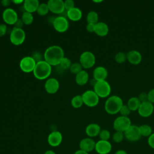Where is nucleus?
I'll use <instances>...</instances> for the list:
<instances>
[{"label":"nucleus","mask_w":154,"mask_h":154,"mask_svg":"<svg viewBox=\"0 0 154 154\" xmlns=\"http://www.w3.org/2000/svg\"><path fill=\"white\" fill-rule=\"evenodd\" d=\"M44 59L51 66H58L64 57V51L59 46H51L44 53Z\"/></svg>","instance_id":"1"},{"label":"nucleus","mask_w":154,"mask_h":154,"mask_svg":"<svg viewBox=\"0 0 154 154\" xmlns=\"http://www.w3.org/2000/svg\"><path fill=\"white\" fill-rule=\"evenodd\" d=\"M32 72L35 78L43 80L50 76L52 72V67L46 61L42 60L36 63Z\"/></svg>","instance_id":"2"},{"label":"nucleus","mask_w":154,"mask_h":154,"mask_svg":"<svg viewBox=\"0 0 154 154\" xmlns=\"http://www.w3.org/2000/svg\"><path fill=\"white\" fill-rule=\"evenodd\" d=\"M123 105L122 99L118 96H112L107 99L105 103V109L109 114L119 112Z\"/></svg>","instance_id":"3"},{"label":"nucleus","mask_w":154,"mask_h":154,"mask_svg":"<svg viewBox=\"0 0 154 154\" xmlns=\"http://www.w3.org/2000/svg\"><path fill=\"white\" fill-rule=\"evenodd\" d=\"M94 88V91L99 96V97H106L110 94L111 88L109 84L105 81H97Z\"/></svg>","instance_id":"4"},{"label":"nucleus","mask_w":154,"mask_h":154,"mask_svg":"<svg viewBox=\"0 0 154 154\" xmlns=\"http://www.w3.org/2000/svg\"><path fill=\"white\" fill-rule=\"evenodd\" d=\"M131 125V121L128 117L119 116L113 123V128L116 131L125 132Z\"/></svg>","instance_id":"5"},{"label":"nucleus","mask_w":154,"mask_h":154,"mask_svg":"<svg viewBox=\"0 0 154 154\" xmlns=\"http://www.w3.org/2000/svg\"><path fill=\"white\" fill-rule=\"evenodd\" d=\"M25 39V32L22 28L14 27L10 35V40L11 43L16 46L22 45Z\"/></svg>","instance_id":"6"},{"label":"nucleus","mask_w":154,"mask_h":154,"mask_svg":"<svg viewBox=\"0 0 154 154\" xmlns=\"http://www.w3.org/2000/svg\"><path fill=\"white\" fill-rule=\"evenodd\" d=\"M81 96L84 103L89 107H94L99 103V97L94 90H87Z\"/></svg>","instance_id":"7"},{"label":"nucleus","mask_w":154,"mask_h":154,"mask_svg":"<svg viewBox=\"0 0 154 154\" xmlns=\"http://www.w3.org/2000/svg\"><path fill=\"white\" fill-rule=\"evenodd\" d=\"M96 62L94 55L90 51H85L81 54L79 57V63L84 69L92 67Z\"/></svg>","instance_id":"8"},{"label":"nucleus","mask_w":154,"mask_h":154,"mask_svg":"<svg viewBox=\"0 0 154 154\" xmlns=\"http://www.w3.org/2000/svg\"><path fill=\"white\" fill-rule=\"evenodd\" d=\"M52 25L54 29L59 32H66L69 26L68 20L64 16H58L54 19Z\"/></svg>","instance_id":"9"},{"label":"nucleus","mask_w":154,"mask_h":154,"mask_svg":"<svg viewBox=\"0 0 154 154\" xmlns=\"http://www.w3.org/2000/svg\"><path fill=\"white\" fill-rule=\"evenodd\" d=\"M36 62L32 58V57H25L20 61L19 66L22 71L25 73H30L33 72Z\"/></svg>","instance_id":"10"},{"label":"nucleus","mask_w":154,"mask_h":154,"mask_svg":"<svg viewBox=\"0 0 154 154\" xmlns=\"http://www.w3.org/2000/svg\"><path fill=\"white\" fill-rule=\"evenodd\" d=\"M125 137L130 141H137L140 140L141 135L139 126L131 125V126L124 132Z\"/></svg>","instance_id":"11"},{"label":"nucleus","mask_w":154,"mask_h":154,"mask_svg":"<svg viewBox=\"0 0 154 154\" xmlns=\"http://www.w3.org/2000/svg\"><path fill=\"white\" fill-rule=\"evenodd\" d=\"M49 10L55 14H62L65 11L64 1L62 0H49L47 3Z\"/></svg>","instance_id":"12"},{"label":"nucleus","mask_w":154,"mask_h":154,"mask_svg":"<svg viewBox=\"0 0 154 154\" xmlns=\"http://www.w3.org/2000/svg\"><path fill=\"white\" fill-rule=\"evenodd\" d=\"M2 19L5 23L14 25L18 19V16L14 10L7 8L2 13Z\"/></svg>","instance_id":"13"},{"label":"nucleus","mask_w":154,"mask_h":154,"mask_svg":"<svg viewBox=\"0 0 154 154\" xmlns=\"http://www.w3.org/2000/svg\"><path fill=\"white\" fill-rule=\"evenodd\" d=\"M154 107L153 103L149 101L142 102L138 109V112L143 117H148L153 112Z\"/></svg>","instance_id":"14"},{"label":"nucleus","mask_w":154,"mask_h":154,"mask_svg":"<svg viewBox=\"0 0 154 154\" xmlns=\"http://www.w3.org/2000/svg\"><path fill=\"white\" fill-rule=\"evenodd\" d=\"M111 149V144L108 141L100 140L96 143L94 150L99 154H108Z\"/></svg>","instance_id":"15"},{"label":"nucleus","mask_w":154,"mask_h":154,"mask_svg":"<svg viewBox=\"0 0 154 154\" xmlns=\"http://www.w3.org/2000/svg\"><path fill=\"white\" fill-rule=\"evenodd\" d=\"M60 84L58 81L54 78H51L46 80L45 84V88L49 94H54L59 89Z\"/></svg>","instance_id":"16"},{"label":"nucleus","mask_w":154,"mask_h":154,"mask_svg":"<svg viewBox=\"0 0 154 154\" xmlns=\"http://www.w3.org/2000/svg\"><path fill=\"white\" fill-rule=\"evenodd\" d=\"M63 140L62 134L60 132L54 131L49 134L48 137V142L52 147L58 146Z\"/></svg>","instance_id":"17"},{"label":"nucleus","mask_w":154,"mask_h":154,"mask_svg":"<svg viewBox=\"0 0 154 154\" xmlns=\"http://www.w3.org/2000/svg\"><path fill=\"white\" fill-rule=\"evenodd\" d=\"M96 142L91 138H85L79 143L80 150L89 153L95 149Z\"/></svg>","instance_id":"18"},{"label":"nucleus","mask_w":154,"mask_h":154,"mask_svg":"<svg viewBox=\"0 0 154 154\" xmlns=\"http://www.w3.org/2000/svg\"><path fill=\"white\" fill-rule=\"evenodd\" d=\"M93 75L97 81H105L108 76V71L104 67L98 66L94 69Z\"/></svg>","instance_id":"19"},{"label":"nucleus","mask_w":154,"mask_h":154,"mask_svg":"<svg viewBox=\"0 0 154 154\" xmlns=\"http://www.w3.org/2000/svg\"><path fill=\"white\" fill-rule=\"evenodd\" d=\"M127 60L128 61L134 65H137L140 64L142 60V56L140 52L135 51V50H132L129 52H128L127 54Z\"/></svg>","instance_id":"20"},{"label":"nucleus","mask_w":154,"mask_h":154,"mask_svg":"<svg viewBox=\"0 0 154 154\" xmlns=\"http://www.w3.org/2000/svg\"><path fill=\"white\" fill-rule=\"evenodd\" d=\"M66 16L69 19L72 21H78L79 20L82 16L81 10L78 7H74L66 12Z\"/></svg>","instance_id":"21"},{"label":"nucleus","mask_w":154,"mask_h":154,"mask_svg":"<svg viewBox=\"0 0 154 154\" xmlns=\"http://www.w3.org/2000/svg\"><path fill=\"white\" fill-rule=\"evenodd\" d=\"M40 3L37 0H25L23 2V7L25 11L29 13H34L37 11Z\"/></svg>","instance_id":"22"},{"label":"nucleus","mask_w":154,"mask_h":154,"mask_svg":"<svg viewBox=\"0 0 154 154\" xmlns=\"http://www.w3.org/2000/svg\"><path fill=\"white\" fill-rule=\"evenodd\" d=\"M109 31V28L106 23L103 22H98L95 24L94 32L99 36L104 37L106 35Z\"/></svg>","instance_id":"23"},{"label":"nucleus","mask_w":154,"mask_h":154,"mask_svg":"<svg viewBox=\"0 0 154 154\" xmlns=\"http://www.w3.org/2000/svg\"><path fill=\"white\" fill-rule=\"evenodd\" d=\"M100 131V126L96 123L89 124L85 128V133L90 137H94L99 135Z\"/></svg>","instance_id":"24"},{"label":"nucleus","mask_w":154,"mask_h":154,"mask_svg":"<svg viewBox=\"0 0 154 154\" xmlns=\"http://www.w3.org/2000/svg\"><path fill=\"white\" fill-rule=\"evenodd\" d=\"M88 74L85 70H81L79 73L76 75L75 81L78 85H84L88 81Z\"/></svg>","instance_id":"25"},{"label":"nucleus","mask_w":154,"mask_h":154,"mask_svg":"<svg viewBox=\"0 0 154 154\" xmlns=\"http://www.w3.org/2000/svg\"><path fill=\"white\" fill-rule=\"evenodd\" d=\"M141 104V102L137 97H132L130 98L128 101L127 105L131 111H138Z\"/></svg>","instance_id":"26"},{"label":"nucleus","mask_w":154,"mask_h":154,"mask_svg":"<svg viewBox=\"0 0 154 154\" xmlns=\"http://www.w3.org/2000/svg\"><path fill=\"white\" fill-rule=\"evenodd\" d=\"M21 19L25 25H29L32 23L34 20V17L32 13L27 11H24L22 13Z\"/></svg>","instance_id":"27"},{"label":"nucleus","mask_w":154,"mask_h":154,"mask_svg":"<svg viewBox=\"0 0 154 154\" xmlns=\"http://www.w3.org/2000/svg\"><path fill=\"white\" fill-rule=\"evenodd\" d=\"M98 14L94 11H90L87 15V21L88 23L96 24L98 22Z\"/></svg>","instance_id":"28"},{"label":"nucleus","mask_w":154,"mask_h":154,"mask_svg":"<svg viewBox=\"0 0 154 154\" xmlns=\"http://www.w3.org/2000/svg\"><path fill=\"white\" fill-rule=\"evenodd\" d=\"M140 134L143 137H149L152 134V128L148 125H142L139 126Z\"/></svg>","instance_id":"29"},{"label":"nucleus","mask_w":154,"mask_h":154,"mask_svg":"<svg viewBox=\"0 0 154 154\" xmlns=\"http://www.w3.org/2000/svg\"><path fill=\"white\" fill-rule=\"evenodd\" d=\"M83 103L84 102L81 95H76L74 96L71 100V104L75 108H79L81 107Z\"/></svg>","instance_id":"30"},{"label":"nucleus","mask_w":154,"mask_h":154,"mask_svg":"<svg viewBox=\"0 0 154 154\" xmlns=\"http://www.w3.org/2000/svg\"><path fill=\"white\" fill-rule=\"evenodd\" d=\"M49 7L47 4L46 3H41L39 4L38 8L37 10V13L38 15L43 16L47 14L49 12Z\"/></svg>","instance_id":"31"},{"label":"nucleus","mask_w":154,"mask_h":154,"mask_svg":"<svg viewBox=\"0 0 154 154\" xmlns=\"http://www.w3.org/2000/svg\"><path fill=\"white\" fill-rule=\"evenodd\" d=\"M82 67L81 64H80V63L76 62V63L72 64V65L70 67V71L72 73L76 75L78 73H79L81 70H82Z\"/></svg>","instance_id":"32"},{"label":"nucleus","mask_w":154,"mask_h":154,"mask_svg":"<svg viewBox=\"0 0 154 154\" xmlns=\"http://www.w3.org/2000/svg\"><path fill=\"white\" fill-rule=\"evenodd\" d=\"M127 60V55L123 52H119L115 55V60L119 64L123 63Z\"/></svg>","instance_id":"33"},{"label":"nucleus","mask_w":154,"mask_h":154,"mask_svg":"<svg viewBox=\"0 0 154 154\" xmlns=\"http://www.w3.org/2000/svg\"><path fill=\"white\" fill-rule=\"evenodd\" d=\"M72 65V63H71V60L67 58V57H64L60 63V66L63 69V70H67L68 69H70V66Z\"/></svg>","instance_id":"34"},{"label":"nucleus","mask_w":154,"mask_h":154,"mask_svg":"<svg viewBox=\"0 0 154 154\" xmlns=\"http://www.w3.org/2000/svg\"><path fill=\"white\" fill-rule=\"evenodd\" d=\"M124 137H125L124 132L116 131L115 133H114L112 135V140L115 143H121L123 140Z\"/></svg>","instance_id":"35"},{"label":"nucleus","mask_w":154,"mask_h":154,"mask_svg":"<svg viewBox=\"0 0 154 154\" xmlns=\"http://www.w3.org/2000/svg\"><path fill=\"white\" fill-rule=\"evenodd\" d=\"M99 138L101 140H105V141H108L111 137V134L109 131L106 129H102L100 131L99 134Z\"/></svg>","instance_id":"36"},{"label":"nucleus","mask_w":154,"mask_h":154,"mask_svg":"<svg viewBox=\"0 0 154 154\" xmlns=\"http://www.w3.org/2000/svg\"><path fill=\"white\" fill-rule=\"evenodd\" d=\"M131 109L129 108V107L127 105H123L122 106L119 112L121 114V115L122 116L128 117L129 115V114L131 113Z\"/></svg>","instance_id":"37"},{"label":"nucleus","mask_w":154,"mask_h":154,"mask_svg":"<svg viewBox=\"0 0 154 154\" xmlns=\"http://www.w3.org/2000/svg\"><path fill=\"white\" fill-rule=\"evenodd\" d=\"M64 8L66 11H68L75 7V2L72 0H66L64 1Z\"/></svg>","instance_id":"38"},{"label":"nucleus","mask_w":154,"mask_h":154,"mask_svg":"<svg viewBox=\"0 0 154 154\" xmlns=\"http://www.w3.org/2000/svg\"><path fill=\"white\" fill-rule=\"evenodd\" d=\"M42 56L41 54L38 51H36V52H34L32 55V58L34 60V61L36 62V63L39 62V61H42Z\"/></svg>","instance_id":"39"},{"label":"nucleus","mask_w":154,"mask_h":154,"mask_svg":"<svg viewBox=\"0 0 154 154\" xmlns=\"http://www.w3.org/2000/svg\"><path fill=\"white\" fill-rule=\"evenodd\" d=\"M138 99L140 100V101L141 102V103L142 102H144L146 101H148V96H147V93H144V92H142L141 93L138 97Z\"/></svg>","instance_id":"40"},{"label":"nucleus","mask_w":154,"mask_h":154,"mask_svg":"<svg viewBox=\"0 0 154 154\" xmlns=\"http://www.w3.org/2000/svg\"><path fill=\"white\" fill-rule=\"evenodd\" d=\"M7 30V27L5 24H0V37L4 36L6 34Z\"/></svg>","instance_id":"41"},{"label":"nucleus","mask_w":154,"mask_h":154,"mask_svg":"<svg viewBox=\"0 0 154 154\" xmlns=\"http://www.w3.org/2000/svg\"><path fill=\"white\" fill-rule=\"evenodd\" d=\"M148 96V101L151 103H154V88L150 90L147 93Z\"/></svg>","instance_id":"42"},{"label":"nucleus","mask_w":154,"mask_h":154,"mask_svg":"<svg viewBox=\"0 0 154 154\" xmlns=\"http://www.w3.org/2000/svg\"><path fill=\"white\" fill-rule=\"evenodd\" d=\"M148 144L149 145V146L152 148L154 149V133L152 134L148 138Z\"/></svg>","instance_id":"43"},{"label":"nucleus","mask_w":154,"mask_h":154,"mask_svg":"<svg viewBox=\"0 0 154 154\" xmlns=\"http://www.w3.org/2000/svg\"><path fill=\"white\" fill-rule=\"evenodd\" d=\"M94 28H95V24L93 23H87L86 26V29L87 31L90 32H94Z\"/></svg>","instance_id":"44"},{"label":"nucleus","mask_w":154,"mask_h":154,"mask_svg":"<svg viewBox=\"0 0 154 154\" xmlns=\"http://www.w3.org/2000/svg\"><path fill=\"white\" fill-rule=\"evenodd\" d=\"M23 22H22L21 19H18L17 20L16 22V23L14 24L15 28H22V26H23Z\"/></svg>","instance_id":"45"},{"label":"nucleus","mask_w":154,"mask_h":154,"mask_svg":"<svg viewBox=\"0 0 154 154\" xmlns=\"http://www.w3.org/2000/svg\"><path fill=\"white\" fill-rule=\"evenodd\" d=\"M11 2V1H10V0H2L1 1V4L4 7H8L10 5Z\"/></svg>","instance_id":"46"},{"label":"nucleus","mask_w":154,"mask_h":154,"mask_svg":"<svg viewBox=\"0 0 154 154\" xmlns=\"http://www.w3.org/2000/svg\"><path fill=\"white\" fill-rule=\"evenodd\" d=\"M114 154H128V153L124 150H119L116 151Z\"/></svg>","instance_id":"47"},{"label":"nucleus","mask_w":154,"mask_h":154,"mask_svg":"<svg viewBox=\"0 0 154 154\" xmlns=\"http://www.w3.org/2000/svg\"><path fill=\"white\" fill-rule=\"evenodd\" d=\"M74 154H89V153H87L86 152H84V151L79 149V150L76 151Z\"/></svg>","instance_id":"48"},{"label":"nucleus","mask_w":154,"mask_h":154,"mask_svg":"<svg viewBox=\"0 0 154 154\" xmlns=\"http://www.w3.org/2000/svg\"><path fill=\"white\" fill-rule=\"evenodd\" d=\"M11 2L15 4L18 5V4H20L23 3L24 1L22 0H14V1H12Z\"/></svg>","instance_id":"49"},{"label":"nucleus","mask_w":154,"mask_h":154,"mask_svg":"<svg viewBox=\"0 0 154 154\" xmlns=\"http://www.w3.org/2000/svg\"><path fill=\"white\" fill-rule=\"evenodd\" d=\"M44 154H56V153L52 150H48L46 151Z\"/></svg>","instance_id":"50"},{"label":"nucleus","mask_w":154,"mask_h":154,"mask_svg":"<svg viewBox=\"0 0 154 154\" xmlns=\"http://www.w3.org/2000/svg\"><path fill=\"white\" fill-rule=\"evenodd\" d=\"M90 84L92 85L94 87V85L96 84V83L97 82V81H96L95 79L93 78V79H92L90 80Z\"/></svg>","instance_id":"51"},{"label":"nucleus","mask_w":154,"mask_h":154,"mask_svg":"<svg viewBox=\"0 0 154 154\" xmlns=\"http://www.w3.org/2000/svg\"><path fill=\"white\" fill-rule=\"evenodd\" d=\"M93 2H96V3H98V2H102V1H93Z\"/></svg>","instance_id":"52"}]
</instances>
